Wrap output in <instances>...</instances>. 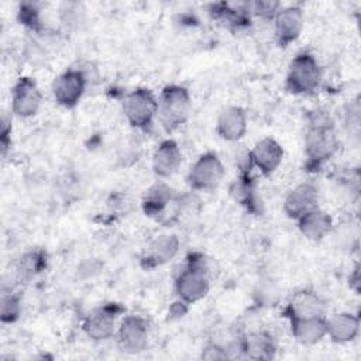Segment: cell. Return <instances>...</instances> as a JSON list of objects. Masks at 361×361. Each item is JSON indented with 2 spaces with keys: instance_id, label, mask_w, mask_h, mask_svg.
Returning a JSON list of instances; mask_svg holds the SVG:
<instances>
[{
  "instance_id": "obj_22",
  "label": "cell",
  "mask_w": 361,
  "mask_h": 361,
  "mask_svg": "<svg viewBox=\"0 0 361 361\" xmlns=\"http://www.w3.org/2000/svg\"><path fill=\"white\" fill-rule=\"evenodd\" d=\"M176 199L178 197L173 195V190L168 185L159 182L148 189L142 202V207L147 216L161 219L165 217L169 204Z\"/></svg>"
},
{
  "instance_id": "obj_8",
  "label": "cell",
  "mask_w": 361,
  "mask_h": 361,
  "mask_svg": "<svg viewBox=\"0 0 361 361\" xmlns=\"http://www.w3.org/2000/svg\"><path fill=\"white\" fill-rule=\"evenodd\" d=\"M42 102V94L35 80L31 78H20L11 90V111L21 117L28 118L38 113Z\"/></svg>"
},
{
  "instance_id": "obj_10",
  "label": "cell",
  "mask_w": 361,
  "mask_h": 361,
  "mask_svg": "<svg viewBox=\"0 0 361 361\" xmlns=\"http://www.w3.org/2000/svg\"><path fill=\"white\" fill-rule=\"evenodd\" d=\"M272 21L275 39L281 47H288L296 41L305 25L303 11L299 6H288L279 8Z\"/></svg>"
},
{
  "instance_id": "obj_1",
  "label": "cell",
  "mask_w": 361,
  "mask_h": 361,
  "mask_svg": "<svg viewBox=\"0 0 361 361\" xmlns=\"http://www.w3.org/2000/svg\"><path fill=\"white\" fill-rule=\"evenodd\" d=\"M340 147V140L333 120L326 113L314 111L305 135V154L313 166L329 161Z\"/></svg>"
},
{
  "instance_id": "obj_5",
  "label": "cell",
  "mask_w": 361,
  "mask_h": 361,
  "mask_svg": "<svg viewBox=\"0 0 361 361\" xmlns=\"http://www.w3.org/2000/svg\"><path fill=\"white\" fill-rule=\"evenodd\" d=\"M158 102L148 89H135L130 92L123 102V113L127 121L135 128H147L157 117Z\"/></svg>"
},
{
  "instance_id": "obj_4",
  "label": "cell",
  "mask_w": 361,
  "mask_h": 361,
  "mask_svg": "<svg viewBox=\"0 0 361 361\" xmlns=\"http://www.w3.org/2000/svg\"><path fill=\"white\" fill-rule=\"evenodd\" d=\"M322 80V68L316 58L307 52L298 54L288 69L286 89L293 94L314 92Z\"/></svg>"
},
{
  "instance_id": "obj_16",
  "label": "cell",
  "mask_w": 361,
  "mask_h": 361,
  "mask_svg": "<svg viewBox=\"0 0 361 361\" xmlns=\"http://www.w3.org/2000/svg\"><path fill=\"white\" fill-rule=\"evenodd\" d=\"M247 114L238 106H228L217 117L216 131L220 138L234 142L247 133Z\"/></svg>"
},
{
  "instance_id": "obj_9",
  "label": "cell",
  "mask_w": 361,
  "mask_h": 361,
  "mask_svg": "<svg viewBox=\"0 0 361 361\" xmlns=\"http://www.w3.org/2000/svg\"><path fill=\"white\" fill-rule=\"evenodd\" d=\"M117 344L121 351L135 354L148 345V323L144 317L126 316L117 327Z\"/></svg>"
},
{
  "instance_id": "obj_3",
  "label": "cell",
  "mask_w": 361,
  "mask_h": 361,
  "mask_svg": "<svg viewBox=\"0 0 361 361\" xmlns=\"http://www.w3.org/2000/svg\"><path fill=\"white\" fill-rule=\"evenodd\" d=\"M157 102V117L168 131L176 130L189 118L192 100L186 87L180 85H168L161 90Z\"/></svg>"
},
{
  "instance_id": "obj_15",
  "label": "cell",
  "mask_w": 361,
  "mask_h": 361,
  "mask_svg": "<svg viewBox=\"0 0 361 361\" xmlns=\"http://www.w3.org/2000/svg\"><path fill=\"white\" fill-rule=\"evenodd\" d=\"M238 350L247 358L268 361L275 357L276 343L271 333L265 330H257L247 333L240 338Z\"/></svg>"
},
{
  "instance_id": "obj_23",
  "label": "cell",
  "mask_w": 361,
  "mask_h": 361,
  "mask_svg": "<svg viewBox=\"0 0 361 361\" xmlns=\"http://www.w3.org/2000/svg\"><path fill=\"white\" fill-rule=\"evenodd\" d=\"M230 195L234 197L235 202L240 204L254 209L257 199H255V189L252 179L244 173L238 179H235L230 186Z\"/></svg>"
},
{
  "instance_id": "obj_17",
  "label": "cell",
  "mask_w": 361,
  "mask_h": 361,
  "mask_svg": "<svg viewBox=\"0 0 361 361\" xmlns=\"http://www.w3.org/2000/svg\"><path fill=\"white\" fill-rule=\"evenodd\" d=\"M182 165V151L176 141L164 140L152 155V169L159 178H169Z\"/></svg>"
},
{
  "instance_id": "obj_20",
  "label": "cell",
  "mask_w": 361,
  "mask_h": 361,
  "mask_svg": "<svg viewBox=\"0 0 361 361\" xmlns=\"http://www.w3.org/2000/svg\"><path fill=\"white\" fill-rule=\"evenodd\" d=\"M292 336L302 344H316L326 337V317L288 319Z\"/></svg>"
},
{
  "instance_id": "obj_11",
  "label": "cell",
  "mask_w": 361,
  "mask_h": 361,
  "mask_svg": "<svg viewBox=\"0 0 361 361\" xmlns=\"http://www.w3.org/2000/svg\"><path fill=\"white\" fill-rule=\"evenodd\" d=\"M120 313L116 305L97 307L86 316L83 322V331L93 341H103L110 338L117 331V314Z\"/></svg>"
},
{
  "instance_id": "obj_7",
  "label": "cell",
  "mask_w": 361,
  "mask_h": 361,
  "mask_svg": "<svg viewBox=\"0 0 361 361\" xmlns=\"http://www.w3.org/2000/svg\"><path fill=\"white\" fill-rule=\"evenodd\" d=\"M86 75L80 69H66L52 83L55 102L66 109L75 107L86 90Z\"/></svg>"
},
{
  "instance_id": "obj_13",
  "label": "cell",
  "mask_w": 361,
  "mask_h": 361,
  "mask_svg": "<svg viewBox=\"0 0 361 361\" xmlns=\"http://www.w3.org/2000/svg\"><path fill=\"white\" fill-rule=\"evenodd\" d=\"M319 190L317 188L310 183L305 182L293 188L283 202V212L289 219L298 220L307 212L319 207Z\"/></svg>"
},
{
  "instance_id": "obj_2",
  "label": "cell",
  "mask_w": 361,
  "mask_h": 361,
  "mask_svg": "<svg viewBox=\"0 0 361 361\" xmlns=\"http://www.w3.org/2000/svg\"><path fill=\"white\" fill-rule=\"evenodd\" d=\"M210 289L209 265L202 254L189 257L186 267L175 279V290L180 302L195 303L206 296Z\"/></svg>"
},
{
  "instance_id": "obj_14",
  "label": "cell",
  "mask_w": 361,
  "mask_h": 361,
  "mask_svg": "<svg viewBox=\"0 0 361 361\" xmlns=\"http://www.w3.org/2000/svg\"><path fill=\"white\" fill-rule=\"evenodd\" d=\"M326 302L324 299L313 290H302L295 293L285 310L283 316L286 319L292 317H326Z\"/></svg>"
},
{
  "instance_id": "obj_24",
  "label": "cell",
  "mask_w": 361,
  "mask_h": 361,
  "mask_svg": "<svg viewBox=\"0 0 361 361\" xmlns=\"http://www.w3.org/2000/svg\"><path fill=\"white\" fill-rule=\"evenodd\" d=\"M47 267V255L44 251H30L21 257L18 262V274L21 278H32Z\"/></svg>"
},
{
  "instance_id": "obj_26",
  "label": "cell",
  "mask_w": 361,
  "mask_h": 361,
  "mask_svg": "<svg viewBox=\"0 0 361 361\" xmlns=\"http://www.w3.org/2000/svg\"><path fill=\"white\" fill-rule=\"evenodd\" d=\"M228 357L227 348L217 343H210L202 350V358L204 360H226Z\"/></svg>"
},
{
  "instance_id": "obj_18",
  "label": "cell",
  "mask_w": 361,
  "mask_h": 361,
  "mask_svg": "<svg viewBox=\"0 0 361 361\" xmlns=\"http://www.w3.org/2000/svg\"><path fill=\"white\" fill-rule=\"evenodd\" d=\"M360 333V319L358 316L348 313V312H340L329 319L326 317V336L333 343L337 344H345L357 338Z\"/></svg>"
},
{
  "instance_id": "obj_12",
  "label": "cell",
  "mask_w": 361,
  "mask_h": 361,
  "mask_svg": "<svg viewBox=\"0 0 361 361\" xmlns=\"http://www.w3.org/2000/svg\"><path fill=\"white\" fill-rule=\"evenodd\" d=\"M248 155L251 165L255 166L262 175L268 176L274 173L281 165L283 158V149L276 140L265 137L259 140L251 151H248Z\"/></svg>"
},
{
  "instance_id": "obj_25",
  "label": "cell",
  "mask_w": 361,
  "mask_h": 361,
  "mask_svg": "<svg viewBox=\"0 0 361 361\" xmlns=\"http://www.w3.org/2000/svg\"><path fill=\"white\" fill-rule=\"evenodd\" d=\"M21 310L20 298L11 290L3 289L1 292V305H0V317L3 323H11L18 319Z\"/></svg>"
},
{
  "instance_id": "obj_6",
  "label": "cell",
  "mask_w": 361,
  "mask_h": 361,
  "mask_svg": "<svg viewBox=\"0 0 361 361\" xmlns=\"http://www.w3.org/2000/svg\"><path fill=\"white\" fill-rule=\"evenodd\" d=\"M224 176V166L216 152L202 154L188 173V183L195 190H213Z\"/></svg>"
},
{
  "instance_id": "obj_19",
  "label": "cell",
  "mask_w": 361,
  "mask_h": 361,
  "mask_svg": "<svg viewBox=\"0 0 361 361\" xmlns=\"http://www.w3.org/2000/svg\"><path fill=\"white\" fill-rule=\"evenodd\" d=\"M179 250V240L172 234H162L152 240L147 248L142 264L148 268L159 267L171 261Z\"/></svg>"
},
{
  "instance_id": "obj_21",
  "label": "cell",
  "mask_w": 361,
  "mask_h": 361,
  "mask_svg": "<svg viewBox=\"0 0 361 361\" xmlns=\"http://www.w3.org/2000/svg\"><path fill=\"white\" fill-rule=\"evenodd\" d=\"M298 227L300 233L312 241H319L324 238L333 228V220L329 213L316 207L298 220Z\"/></svg>"
}]
</instances>
